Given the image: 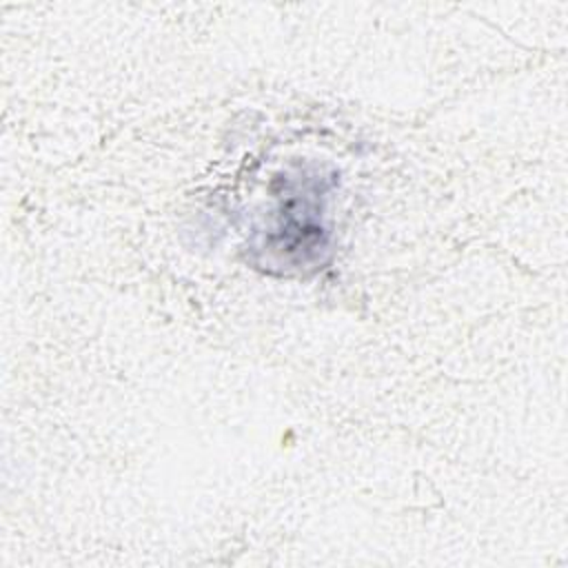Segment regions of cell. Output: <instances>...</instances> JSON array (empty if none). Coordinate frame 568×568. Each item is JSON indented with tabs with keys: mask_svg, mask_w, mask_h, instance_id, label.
Listing matches in <instances>:
<instances>
[{
	"mask_svg": "<svg viewBox=\"0 0 568 568\" xmlns=\"http://www.w3.org/2000/svg\"><path fill=\"white\" fill-rule=\"evenodd\" d=\"M326 186L315 178H304L302 197L282 202L277 224L260 237L251 248L260 255V266H282L284 271H300L304 266L322 264V253L328 248V231L322 224Z\"/></svg>",
	"mask_w": 568,
	"mask_h": 568,
	"instance_id": "1",
	"label": "cell"
}]
</instances>
